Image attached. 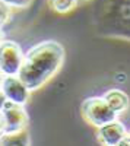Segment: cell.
Wrapping results in <instances>:
<instances>
[{
    "mask_svg": "<svg viewBox=\"0 0 130 146\" xmlns=\"http://www.w3.org/2000/svg\"><path fill=\"white\" fill-rule=\"evenodd\" d=\"M2 79H3V75L0 73V85H2Z\"/></svg>",
    "mask_w": 130,
    "mask_h": 146,
    "instance_id": "cell-16",
    "label": "cell"
},
{
    "mask_svg": "<svg viewBox=\"0 0 130 146\" xmlns=\"http://www.w3.org/2000/svg\"><path fill=\"white\" fill-rule=\"evenodd\" d=\"M124 145H130V130L127 131V136H126V139L123 140V143H121V146H124Z\"/></svg>",
    "mask_w": 130,
    "mask_h": 146,
    "instance_id": "cell-14",
    "label": "cell"
},
{
    "mask_svg": "<svg viewBox=\"0 0 130 146\" xmlns=\"http://www.w3.org/2000/svg\"><path fill=\"white\" fill-rule=\"evenodd\" d=\"M3 2L15 9H27L28 6H31L32 0H3Z\"/></svg>",
    "mask_w": 130,
    "mask_h": 146,
    "instance_id": "cell-11",
    "label": "cell"
},
{
    "mask_svg": "<svg viewBox=\"0 0 130 146\" xmlns=\"http://www.w3.org/2000/svg\"><path fill=\"white\" fill-rule=\"evenodd\" d=\"M10 16H12V7L7 3H5L3 0H0V28H3L10 21Z\"/></svg>",
    "mask_w": 130,
    "mask_h": 146,
    "instance_id": "cell-10",
    "label": "cell"
},
{
    "mask_svg": "<svg viewBox=\"0 0 130 146\" xmlns=\"http://www.w3.org/2000/svg\"><path fill=\"white\" fill-rule=\"evenodd\" d=\"M0 111L5 120V133H16L27 129L28 114L22 104L6 101Z\"/></svg>",
    "mask_w": 130,
    "mask_h": 146,
    "instance_id": "cell-4",
    "label": "cell"
},
{
    "mask_svg": "<svg viewBox=\"0 0 130 146\" xmlns=\"http://www.w3.org/2000/svg\"><path fill=\"white\" fill-rule=\"evenodd\" d=\"M23 60L22 48L15 41H3L0 44V73L3 76L18 75Z\"/></svg>",
    "mask_w": 130,
    "mask_h": 146,
    "instance_id": "cell-3",
    "label": "cell"
},
{
    "mask_svg": "<svg viewBox=\"0 0 130 146\" xmlns=\"http://www.w3.org/2000/svg\"><path fill=\"white\" fill-rule=\"evenodd\" d=\"M0 91L3 92L7 101L22 104V105L27 104V101L29 100V94H31L28 86L22 82V79L18 75L3 76L2 85H0Z\"/></svg>",
    "mask_w": 130,
    "mask_h": 146,
    "instance_id": "cell-5",
    "label": "cell"
},
{
    "mask_svg": "<svg viewBox=\"0 0 130 146\" xmlns=\"http://www.w3.org/2000/svg\"><path fill=\"white\" fill-rule=\"evenodd\" d=\"M64 48L57 41H42L23 54L18 76L28 89L38 91L60 70L64 62Z\"/></svg>",
    "mask_w": 130,
    "mask_h": 146,
    "instance_id": "cell-1",
    "label": "cell"
},
{
    "mask_svg": "<svg viewBox=\"0 0 130 146\" xmlns=\"http://www.w3.org/2000/svg\"><path fill=\"white\" fill-rule=\"evenodd\" d=\"M102 98L107 101V104L111 107L113 111H115L119 115L129 110V105H130L129 95L121 89H110L104 94Z\"/></svg>",
    "mask_w": 130,
    "mask_h": 146,
    "instance_id": "cell-7",
    "label": "cell"
},
{
    "mask_svg": "<svg viewBox=\"0 0 130 146\" xmlns=\"http://www.w3.org/2000/svg\"><path fill=\"white\" fill-rule=\"evenodd\" d=\"M126 136H127V129L117 118L98 127V139L105 146H119L123 143Z\"/></svg>",
    "mask_w": 130,
    "mask_h": 146,
    "instance_id": "cell-6",
    "label": "cell"
},
{
    "mask_svg": "<svg viewBox=\"0 0 130 146\" xmlns=\"http://www.w3.org/2000/svg\"><path fill=\"white\" fill-rule=\"evenodd\" d=\"M5 133V120H3V115H2V111H0V137Z\"/></svg>",
    "mask_w": 130,
    "mask_h": 146,
    "instance_id": "cell-12",
    "label": "cell"
},
{
    "mask_svg": "<svg viewBox=\"0 0 130 146\" xmlns=\"http://www.w3.org/2000/svg\"><path fill=\"white\" fill-rule=\"evenodd\" d=\"M47 2H48V6L54 12L60 15H66L78 6L79 0H47Z\"/></svg>",
    "mask_w": 130,
    "mask_h": 146,
    "instance_id": "cell-9",
    "label": "cell"
},
{
    "mask_svg": "<svg viewBox=\"0 0 130 146\" xmlns=\"http://www.w3.org/2000/svg\"><path fill=\"white\" fill-rule=\"evenodd\" d=\"M3 38H5V35H3V31H2V28H0V44H2V42L5 41Z\"/></svg>",
    "mask_w": 130,
    "mask_h": 146,
    "instance_id": "cell-15",
    "label": "cell"
},
{
    "mask_svg": "<svg viewBox=\"0 0 130 146\" xmlns=\"http://www.w3.org/2000/svg\"><path fill=\"white\" fill-rule=\"evenodd\" d=\"M7 100H6V96L3 95V92L2 91H0V110H2V107L5 105V102H6Z\"/></svg>",
    "mask_w": 130,
    "mask_h": 146,
    "instance_id": "cell-13",
    "label": "cell"
},
{
    "mask_svg": "<svg viewBox=\"0 0 130 146\" xmlns=\"http://www.w3.org/2000/svg\"><path fill=\"white\" fill-rule=\"evenodd\" d=\"M0 143L2 145H29V136L25 130H21L16 133H3L0 137Z\"/></svg>",
    "mask_w": 130,
    "mask_h": 146,
    "instance_id": "cell-8",
    "label": "cell"
},
{
    "mask_svg": "<svg viewBox=\"0 0 130 146\" xmlns=\"http://www.w3.org/2000/svg\"><path fill=\"white\" fill-rule=\"evenodd\" d=\"M80 113L89 124L95 127H101L119 117V114L113 111L102 96H89L84 100L80 105Z\"/></svg>",
    "mask_w": 130,
    "mask_h": 146,
    "instance_id": "cell-2",
    "label": "cell"
}]
</instances>
